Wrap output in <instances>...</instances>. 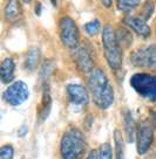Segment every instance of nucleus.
<instances>
[{"label":"nucleus","mask_w":156,"mask_h":159,"mask_svg":"<svg viewBox=\"0 0 156 159\" xmlns=\"http://www.w3.org/2000/svg\"><path fill=\"white\" fill-rule=\"evenodd\" d=\"M88 89L92 99L99 109L106 110L114 103V90L106 73L101 68L94 69L88 79Z\"/></svg>","instance_id":"obj_1"},{"label":"nucleus","mask_w":156,"mask_h":159,"mask_svg":"<svg viewBox=\"0 0 156 159\" xmlns=\"http://www.w3.org/2000/svg\"><path fill=\"white\" fill-rule=\"evenodd\" d=\"M86 139L79 129L67 130L60 143V153L62 159H81L86 152Z\"/></svg>","instance_id":"obj_2"},{"label":"nucleus","mask_w":156,"mask_h":159,"mask_svg":"<svg viewBox=\"0 0 156 159\" xmlns=\"http://www.w3.org/2000/svg\"><path fill=\"white\" fill-rule=\"evenodd\" d=\"M102 45L108 66L113 70H119L122 66V48L116 40L115 30L109 25H107L102 30Z\"/></svg>","instance_id":"obj_3"},{"label":"nucleus","mask_w":156,"mask_h":159,"mask_svg":"<svg viewBox=\"0 0 156 159\" xmlns=\"http://www.w3.org/2000/svg\"><path fill=\"white\" fill-rule=\"evenodd\" d=\"M130 85L140 96L149 101H156V75L144 73L133 75Z\"/></svg>","instance_id":"obj_4"},{"label":"nucleus","mask_w":156,"mask_h":159,"mask_svg":"<svg viewBox=\"0 0 156 159\" xmlns=\"http://www.w3.org/2000/svg\"><path fill=\"white\" fill-rule=\"evenodd\" d=\"M61 42L69 49H75L80 43V32L75 21L69 16H62L59 21Z\"/></svg>","instance_id":"obj_5"},{"label":"nucleus","mask_w":156,"mask_h":159,"mask_svg":"<svg viewBox=\"0 0 156 159\" xmlns=\"http://www.w3.org/2000/svg\"><path fill=\"white\" fill-rule=\"evenodd\" d=\"M131 63L139 68L156 69V45H150L134 50L130 54Z\"/></svg>","instance_id":"obj_6"},{"label":"nucleus","mask_w":156,"mask_h":159,"mask_svg":"<svg viewBox=\"0 0 156 159\" xmlns=\"http://www.w3.org/2000/svg\"><path fill=\"white\" fill-rule=\"evenodd\" d=\"M28 96H30V90L27 84L22 81H17L4 91L2 98L10 105L18 107L27 101Z\"/></svg>","instance_id":"obj_7"},{"label":"nucleus","mask_w":156,"mask_h":159,"mask_svg":"<svg viewBox=\"0 0 156 159\" xmlns=\"http://www.w3.org/2000/svg\"><path fill=\"white\" fill-rule=\"evenodd\" d=\"M154 140V128L149 122H142L136 132V149L140 154H144L150 149Z\"/></svg>","instance_id":"obj_8"},{"label":"nucleus","mask_w":156,"mask_h":159,"mask_svg":"<svg viewBox=\"0 0 156 159\" xmlns=\"http://www.w3.org/2000/svg\"><path fill=\"white\" fill-rule=\"evenodd\" d=\"M74 62L82 73H92L94 70V60L86 47L78 46L74 49Z\"/></svg>","instance_id":"obj_9"},{"label":"nucleus","mask_w":156,"mask_h":159,"mask_svg":"<svg viewBox=\"0 0 156 159\" xmlns=\"http://www.w3.org/2000/svg\"><path fill=\"white\" fill-rule=\"evenodd\" d=\"M67 94L73 104L79 107H85L89 102V95L83 85L69 84L67 85Z\"/></svg>","instance_id":"obj_10"},{"label":"nucleus","mask_w":156,"mask_h":159,"mask_svg":"<svg viewBox=\"0 0 156 159\" xmlns=\"http://www.w3.org/2000/svg\"><path fill=\"white\" fill-rule=\"evenodd\" d=\"M123 22L126 24L129 28L135 32L137 35H140L141 38H149L150 36V27L148 26L147 21L140 18V16H133V15H127L126 18L123 19Z\"/></svg>","instance_id":"obj_11"},{"label":"nucleus","mask_w":156,"mask_h":159,"mask_svg":"<svg viewBox=\"0 0 156 159\" xmlns=\"http://www.w3.org/2000/svg\"><path fill=\"white\" fill-rule=\"evenodd\" d=\"M15 62L12 57H6L0 63V81L2 83H11L14 80Z\"/></svg>","instance_id":"obj_12"},{"label":"nucleus","mask_w":156,"mask_h":159,"mask_svg":"<svg viewBox=\"0 0 156 159\" xmlns=\"http://www.w3.org/2000/svg\"><path fill=\"white\" fill-rule=\"evenodd\" d=\"M5 19L10 22H14L20 18L21 15V6L19 0H7L5 6Z\"/></svg>","instance_id":"obj_13"},{"label":"nucleus","mask_w":156,"mask_h":159,"mask_svg":"<svg viewBox=\"0 0 156 159\" xmlns=\"http://www.w3.org/2000/svg\"><path fill=\"white\" fill-rule=\"evenodd\" d=\"M50 107H52V96H50V83L45 82L42 83V102H41V111H40V118H47V116L50 112Z\"/></svg>","instance_id":"obj_14"},{"label":"nucleus","mask_w":156,"mask_h":159,"mask_svg":"<svg viewBox=\"0 0 156 159\" xmlns=\"http://www.w3.org/2000/svg\"><path fill=\"white\" fill-rule=\"evenodd\" d=\"M41 59V53L40 49L38 47H32L30 48V50L27 52L25 57V68L28 71H33L38 68V66L40 63Z\"/></svg>","instance_id":"obj_15"},{"label":"nucleus","mask_w":156,"mask_h":159,"mask_svg":"<svg viewBox=\"0 0 156 159\" xmlns=\"http://www.w3.org/2000/svg\"><path fill=\"white\" fill-rule=\"evenodd\" d=\"M123 125H125V131H126L128 143H133L136 137V124L129 111H126L123 115Z\"/></svg>","instance_id":"obj_16"},{"label":"nucleus","mask_w":156,"mask_h":159,"mask_svg":"<svg viewBox=\"0 0 156 159\" xmlns=\"http://www.w3.org/2000/svg\"><path fill=\"white\" fill-rule=\"evenodd\" d=\"M115 36H116L117 42H119V45L121 46V48H122V47L127 48V47H129V46L131 45V42H133L131 33L128 30H126V28H119V30L115 32Z\"/></svg>","instance_id":"obj_17"},{"label":"nucleus","mask_w":156,"mask_h":159,"mask_svg":"<svg viewBox=\"0 0 156 159\" xmlns=\"http://www.w3.org/2000/svg\"><path fill=\"white\" fill-rule=\"evenodd\" d=\"M141 0H116V7L121 12H130L140 5Z\"/></svg>","instance_id":"obj_18"},{"label":"nucleus","mask_w":156,"mask_h":159,"mask_svg":"<svg viewBox=\"0 0 156 159\" xmlns=\"http://www.w3.org/2000/svg\"><path fill=\"white\" fill-rule=\"evenodd\" d=\"M114 140H115V159H126L125 158V149H123L122 134H121L119 130L114 131Z\"/></svg>","instance_id":"obj_19"},{"label":"nucleus","mask_w":156,"mask_h":159,"mask_svg":"<svg viewBox=\"0 0 156 159\" xmlns=\"http://www.w3.org/2000/svg\"><path fill=\"white\" fill-rule=\"evenodd\" d=\"M83 28H85L87 34L91 35V36H94V35H96L99 32H100L101 24L99 20H93V21L87 22V24L83 26Z\"/></svg>","instance_id":"obj_20"},{"label":"nucleus","mask_w":156,"mask_h":159,"mask_svg":"<svg viewBox=\"0 0 156 159\" xmlns=\"http://www.w3.org/2000/svg\"><path fill=\"white\" fill-rule=\"evenodd\" d=\"M97 159H113V151L109 143H103L100 146Z\"/></svg>","instance_id":"obj_21"},{"label":"nucleus","mask_w":156,"mask_h":159,"mask_svg":"<svg viewBox=\"0 0 156 159\" xmlns=\"http://www.w3.org/2000/svg\"><path fill=\"white\" fill-rule=\"evenodd\" d=\"M154 10H155V6H154V2H151V1H147L144 6H143V8L141 11V16L142 19L147 21V20L150 19V16L153 15L154 13Z\"/></svg>","instance_id":"obj_22"},{"label":"nucleus","mask_w":156,"mask_h":159,"mask_svg":"<svg viewBox=\"0 0 156 159\" xmlns=\"http://www.w3.org/2000/svg\"><path fill=\"white\" fill-rule=\"evenodd\" d=\"M14 149L12 145H4L0 148V159H13Z\"/></svg>","instance_id":"obj_23"},{"label":"nucleus","mask_w":156,"mask_h":159,"mask_svg":"<svg viewBox=\"0 0 156 159\" xmlns=\"http://www.w3.org/2000/svg\"><path fill=\"white\" fill-rule=\"evenodd\" d=\"M86 159H97V153L95 150H92L91 152L88 153V156L86 157Z\"/></svg>","instance_id":"obj_24"},{"label":"nucleus","mask_w":156,"mask_h":159,"mask_svg":"<svg viewBox=\"0 0 156 159\" xmlns=\"http://www.w3.org/2000/svg\"><path fill=\"white\" fill-rule=\"evenodd\" d=\"M100 1L106 8H111V5H113V0H100Z\"/></svg>","instance_id":"obj_25"},{"label":"nucleus","mask_w":156,"mask_h":159,"mask_svg":"<svg viewBox=\"0 0 156 159\" xmlns=\"http://www.w3.org/2000/svg\"><path fill=\"white\" fill-rule=\"evenodd\" d=\"M27 134V126H25V125H24V126H21V129L19 130V136H20V137H22V136H25V134Z\"/></svg>","instance_id":"obj_26"},{"label":"nucleus","mask_w":156,"mask_h":159,"mask_svg":"<svg viewBox=\"0 0 156 159\" xmlns=\"http://www.w3.org/2000/svg\"><path fill=\"white\" fill-rule=\"evenodd\" d=\"M40 8H41V4L38 2V4H36V14L38 15H40Z\"/></svg>","instance_id":"obj_27"},{"label":"nucleus","mask_w":156,"mask_h":159,"mask_svg":"<svg viewBox=\"0 0 156 159\" xmlns=\"http://www.w3.org/2000/svg\"><path fill=\"white\" fill-rule=\"evenodd\" d=\"M50 2L54 7H56V5H58V0H50Z\"/></svg>","instance_id":"obj_28"},{"label":"nucleus","mask_w":156,"mask_h":159,"mask_svg":"<svg viewBox=\"0 0 156 159\" xmlns=\"http://www.w3.org/2000/svg\"><path fill=\"white\" fill-rule=\"evenodd\" d=\"M153 119H154V123H155V125H156V111L154 112V115H153Z\"/></svg>","instance_id":"obj_29"},{"label":"nucleus","mask_w":156,"mask_h":159,"mask_svg":"<svg viewBox=\"0 0 156 159\" xmlns=\"http://www.w3.org/2000/svg\"><path fill=\"white\" fill-rule=\"evenodd\" d=\"M21 1H22L24 4H31V1H32V0H21Z\"/></svg>","instance_id":"obj_30"}]
</instances>
